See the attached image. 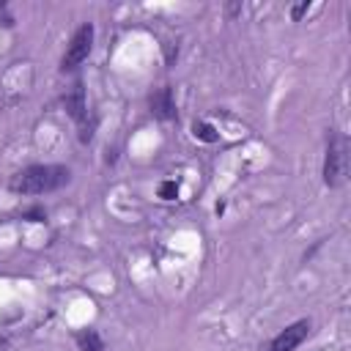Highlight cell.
<instances>
[{
    "instance_id": "cell-1",
    "label": "cell",
    "mask_w": 351,
    "mask_h": 351,
    "mask_svg": "<svg viewBox=\"0 0 351 351\" xmlns=\"http://www.w3.org/2000/svg\"><path fill=\"white\" fill-rule=\"evenodd\" d=\"M71 173L63 165H30L19 173L11 176L8 186L16 195H44V192H55L63 184H69Z\"/></svg>"
},
{
    "instance_id": "cell-2",
    "label": "cell",
    "mask_w": 351,
    "mask_h": 351,
    "mask_svg": "<svg viewBox=\"0 0 351 351\" xmlns=\"http://www.w3.org/2000/svg\"><path fill=\"white\" fill-rule=\"evenodd\" d=\"M346 137L337 134L335 129H329V143H326V159H324V184L326 186H337L343 184L346 178V162H348V154H346Z\"/></svg>"
},
{
    "instance_id": "cell-3",
    "label": "cell",
    "mask_w": 351,
    "mask_h": 351,
    "mask_svg": "<svg viewBox=\"0 0 351 351\" xmlns=\"http://www.w3.org/2000/svg\"><path fill=\"white\" fill-rule=\"evenodd\" d=\"M90 44H93V25H90V22H85V25H80V27H77V33L71 36V41H69V47H66V55H63L60 69L66 71V69L80 66V63L88 58Z\"/></svg>"
},
{
    "instance_id": "cell-4",
    "label": "cell",
    "mask_w": 351,
    "mask_h": 351,
    "mask_svg": "<svg viewBox=\"0 0 351 351\" xmlns=\"http://www.w3.org/2000/svg\"><path fill=\"white\" fill-rule=\"evenodd\" d=\"M307 332H310V321H296V324L285 326V329H282V332L269 343V348H266V351H293L296 346H302V343H304Z\"/></svg>"
},
{
    "instance_id": "cell-5",
    "label": "cell",
    "mask_w": 351,
    "mask_h": 351,
    "mask_svg": "<svg viewBox=\"0 0 351 351\" xmlns=\"http://www.w3.org/2000/svg\"><path fill=\"white\" fill-rule=\"evenodd\" d=\"M151 112L159 121L176 118V101H173V90L170 88H159L156 93H151Z\"/></svg>"
},
{
    "instance_id": "cell-6",
    "label": "cell",
    "mask_w": 351,
    "mask_h": 351,
    "mask_svg": "<svg viewBox=\"0 0 351 351\" xmlns=\"http://www.w3.org/2000/svg\"><path fill=\"white\" fill-rule=\"evenodd\" d=\"M63 107H66V112L74 118V121H82L85 118V90H82V82H74L71 85V90L63 96Z\"/></svg>"
},
{
    "instance_id": "cell-7",
    "label": "cell",
    "mask_w": 351,
    "mask_h": 351,
    "mask_svg": "<svg viewBox=\"0 0 351 351\" xmlns=\"http://www.w3.org/2000/svg\"><path fill=\"white\" fill-rule=\"evenodd\" d=\"M77 346H80V351H104V340L99 337L96 329L77 332Z\"/></svg>"
},
{
    "instance_id": "cell-8",
    "label": "cell",
    "mask_w": 351,
    "mask_h": 351,
    "mask_svg": "<svg viewBox=\"0 0 351 351\" xmlns=\"http://www.w3.org/2000/svg\"><path fill=\"white\" fill-rule=\"evenodd\" d=\"M192 132H195V137H200L203 143H217V140H219V134H217L214 126H208V123H195Z\"/></svg>"
},
{
    "instance_id": "cell-9",
    "label": "cell",
    "mask_w": 351,
    "mask_h": 351,
    "mask_svg": "<svg viewBox=\"0 0 351 351\" xmlns=\"http://www.w3.org/2000/svg\"><path fill=\"white\" fill-rule=\"evenodd\" d=\"M176 195H178V184H176V181H165V184L159 186V197H162V200H173Z\"/></svg>"
},
{
    "instance_id": "cell-10",
    "label": "cell",
    "mask_w": 351,
    "mask_h": 351,
    "mask_svg": "<svg viewBox=\"0 0 351 351\" xmlns=\"http://www.w3.org/2000/svg\"><path fill=\"white\" fill-rule=\"evenodd\" d=\"M307 8H310V3L304 0V3H299V5H293V8H291V16H293V19H302V14H304Z\"/></svg>"
},
{
    "instance_id": "cell-11",
    "label": "cell",
    "mask_w": 351,
    "mask_h": 351,
    "mask_svg": "<svg viewBox=\"0 0 351 351\" xmlns=\"http://www.w3.org/2000/svg\"><path fill=\"white\" fill-rule=\"evenodd\" d=\"M165 52H167V63H173V58H176V49H173L170 44H165Z\"/></svg>"
}]
</instances>
